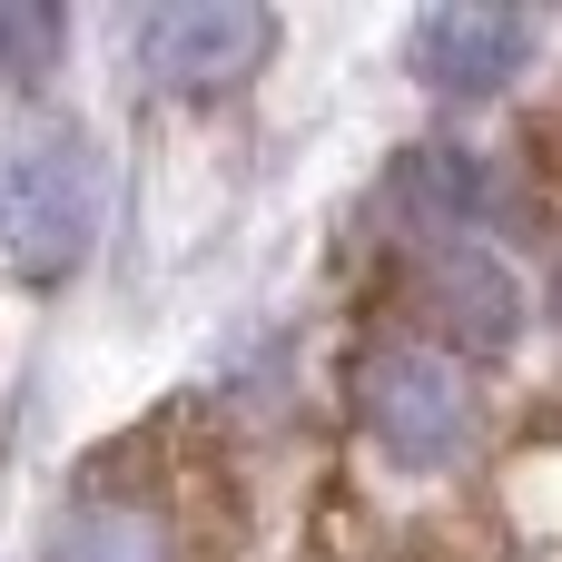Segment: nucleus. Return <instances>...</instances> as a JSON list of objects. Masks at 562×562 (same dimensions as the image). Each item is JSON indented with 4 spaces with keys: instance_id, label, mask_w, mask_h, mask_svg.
I'll use <instances>...</instances> for the list:
<instances>
[{
    "instance_id": "nucleus-1",
    "label": "nucleus",
    "mask_w": 562,
    "mask_h": 562,
    "mask_svg": "<svg viewBox=\"0 0 562 562\" xmlns=\"http://www.w3.org/2000/svg\"><path fill=\"white\" fill-rule=\"evenodd\" d=\"M99 237V158L79 128L30 119L0 138V257L20 277H69Z\"/></svg>"
},
{
    "instance_id": "nucleus-2",
    "label": "nucleus",
    "mask_w": 562,
    "mask_h": 562,
    "mask_svg": "<svg viewBox=\"0 0 562 562\" xmlns=\"http://www.w3.org/2000/svg\"><path fill=\"white\" fill-rule=\"evenodd\" d=\"M356 415L405 474H445L474 454V395L435 346H375L356 366Z\"/></svg>"
},
{
    "instance_id": "nucleus-3",
    "label": "nucleus",
    "mask_w": 562,
    "mask_h": 562,
    "mask_svg": "<svg viewBox=\"0 0 562 562\" xmlns=\"http://www.w3.org/2000/svg\"><path fill=\"white\" fill-rule=\"evenodd\" d=\"M267 49H277V20H267L257 0H158V10L138 20V59H148V79L178 89V99H217V89L257 79Z\"/></svg>"
},
{
    "instance_id": "nucleus-4",
    "label": "nucleus",
    "mask_w": 562,
    "mask_h": 562,
    "mask_svg": "<svg viewBox=\"0 0 562 562\" xmlns=\"http://www.w3.org/2000/svg\"><path fill=\"white\" fill-rule=\"evenodd\" d=\"M405 306L425 316V336H445L464 356H504L524 336V286L484 247H425L415 277H405Z\"/></svg>"
},
{
    "instance_id": "nucleus-5",
    "label": "nucleus",
    "mask_w": 562,
    "mask_h": 562,
    "mask_svg": "<svg viewBox=\"0 0 562 562\" xmlns=\"http://www.w3.org/2000/svg\"><path fill=\"white\" fill-rule=\"evenodd\" d=\"M524 49H533V20H524V10H484V0H445V10H425L415 40H405L415 79L445 89V99H484V89H504V79L524 69Z\"/></svg>"
},
{
    "instance_id": "nucleus-6",
    "label": "nucleus",
    "mask_w": 562,
    "mask_h": 562,
    "mask_svg": "<svg viewBox=\"0 0 562 562\" xmlns=\"http://www.w3.org/2000/svg\"><path fill=\"white\" fill-rule=\"evenodd\" d=\"M385 207L405 217V227H425V237H474V227H504L514 217V188L474 158V148H405L395 168H385Z\"/></svg>"
},
{
    "instance_id": "nucleus-7",
    "label": "nucleus",
    "mask_w": 562,
    "mask_h": 562,
    "mask_svg": "<svg viewBox=\"0 0 562 562\" xmlns=\"http://www.w3.org/2000/svg\"><path fill=\"white\" fill-rule=\"evenodd\" d=\"M49 562H188V543H178V514L158 494L99 484L49 524Z\"/></svg>"
},
{
    "instance_id": "nucleus-8",
    "label": "nucleus",
    "mask_w": 562,
    "mask_h": 562,
    "mask_svg": "<svg viewBox=\"0 0 562 562\" xmlns=\"http://www.w3.org/2000/svg\"><path fill=\"white\" fill-rule=\"evenodd\" d=\"M59 40H69V20L49 0H0V79H40L59 59Z\"/></svg>"
},
{
    "instance_id": "nucleus-9",
    "label": "nucleus",
    "mask_w": 562,
    "mask_h": 562,
    "mask_svg": "<svg viewBox=\"0 0 562 562\" xmlns=\"http://www.w3.org/2000/svg\"><path fill=\"white\" fill-rule=\"evenodd\" d=\"M553 316H562V286H553Z\"/></svg>"
}]
</instances>
